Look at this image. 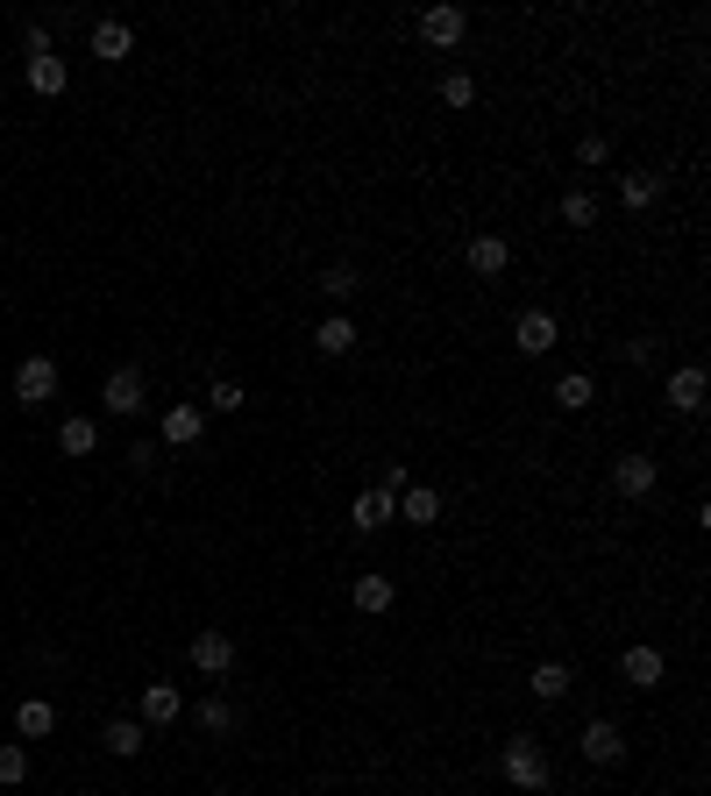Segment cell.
<instances>
[{"instance_id":"e0dca14e","label":"cell","mask_w":711,"mask_h":796,"mask_svg":"<svg viewBox=\"0 0 711 796\" xmlns=\"http://www.w3.org/2000/svg\"><path fill=\"white\" fill-rule=\"evenodd\" d=\"M14 732H22V740H51V732H57V704L51 697H29L22 711H14Z\"/></svg>"},{"instance_id":"83f0119b","label":"cell","mask_w":711,"mask_h":796,"mask_svg":"<svg viewBox=\"0 0 711 796\" xmlns=\"http://www.w3.org/2000/svg\"><path fill=\"white\" fill-rule=\"evenodd\" d=\"M207 405H214V413H242V405H249V392H242L235 378H214V392H207Z\"/></svg>"},{"instance_id":"1f68e13d","label":"cell","mask_w":711,"mask_h":796,"mask_svg":"<svg viewBox=\"0 0 711 796\" xmlns=\"http://www.w3.org/2000/svg\"><path fill=\"white\" fill-rule=\"evenodd\" d=\"M129 470H135V477L157 470V441H135V448H129Z\"/></svg>"},{"instance_id":"5b68a950","label":"cell","mask_w":711,"mask_h":796,"mask_svg":"<svg viewBox=\"0 0 711 796\" xmlns=\"http://www.w3.org/2000/svg\"><path fill=\"white\" fill-rule=\"evenodd\" d=\"M662 484V462L655 456H612V491L619 498H647Z\"/></svg>"},{"instance_id":"8fae6325","label":"cell","mask_w":711,"mask_h":796,"mask_svg":"<svg viewBox=\"0 0 711 796\" xmlns=\"http://www.w3.org/2000/svg\"><path fill=\"white\" fill-rule=\"evenodd\" d=\"M463 29H470V22H463V8H427V14H420V36H427L434 51H456Z\"/></svg>"},{"instance_id":"4316f807","label":"cell","mask_w":711,"mask_h":796,"mask_svg":"<svg viewBox=\"0 0 711 796\" xmlns=\"http://www.w3.org/2000/svg\"><path fill=\"white\" fill-rule=\"evenodd\" d=\"M22 775H29V747H22V740H8V747H0V789H14Z\"/></svg>"},{"instance_id":"7c38bea8","label":"cell","mask_w":711,"mask_h":796,"mask_svg":"<svg viewBox=\"0 0 711 796\" xmlns=\"http://www.w3.org/2000/svg\"><path fill=\"white\" fill-rule=\"evenodd\" d=\"M399 519H406V527H434V519H442V491L406 484V491H399Z\"/></svg>"},{"instance_id":"7402d4cb","label":"cell","mask_w":711,"mask_h":796,"mask_svg":"<svg viewBox=\"0 0 711 796\" xmlns=\"http://www.w3.org/2000/svg\"><path fill=\"white\" fill-rule=\"evenodd\" d=\"M619 669H626V683H633V690H655V683H662V669H669V662H662L655 648H626V662H619Z\"/></svg>"},{"instance_id":"ac0fdd59","label":"cell","mask_w":711,"mask_h":796,"mask_svg":"<svg viewBox=\"0 0 711 796\" xmlns=\"http://www.w3.org/2000/svg\"><path fill=\"white\" fill-rule=\"evenodd\" d=\"M569 683H577V675H569V662H541L534 675H526V690H534L541 704H563V697H569Z\"/></svg>"},{"instance_id":"9c48e42d","label":"cell","mask_w":711,"mask_h":796,"mask_svg":"<svg viewBox=\"0 0 711 796\" xmlns=\"http://www.w3.org/2000/svg\"><path fill=\"white\" fill-rule=\"evenodd\" d=\"M619 754H626V732H619L612 718H591V726H584V761H598V769H612Z\"/></svg>"},{"instance_id":"3957f363","label":"cell","mask_w":711,"mask_h":796,"mask_svg":"<svg viewBox=\"0 0 711 796\" xmlns=\"http://www.w3.org/2000/svg\"><path fill=\"white\" fill-rule=\"evenodd\" d=\"M186 718V697H178V683H143V704H135V726L143 732H164Z\"/></svg>"},{"instance_id":"f1b7e54d","label":"cell","mask_w":711,"mask_h":796,"mask_svg":"<svg viewBox=\"0 0 711 796\" xmlns=\"http://www.w3.org/2000/svg\"><path fill=\"white\" fill-rule=\"evenodd\" d=\"M442 100H448V108H470V100H477V79H470V71H442Z\"/></svg>"},{"instance_id":"2e32d148","label":"cell","mask_w":711,"mask_h":796,"mask_svg":"<svg viewBox=\"0 0 711 796\" xmlns=\"http://www.w3.org/2000/svg\"><path fill=\"white\" fill-rule=\"evenodd\" d=\"M200 427H207V405H171V413H164V441L171 448H192Z\"/></svg>"},{"instance_id":"603a6c76","label":"cell","mask_w":711,"mask_h":796,"mask_svg":"<svg viewBox=\"0 0 711 796\" xmlns=\"http://www.w3.org/2000/svg\"><path fill=\"white\" fill-rule=\"evenodd\" d=\"M143 740H149V732H143V726H135V718H114V726H108V732H100V747H108V754H114V761H129V754H143Z\"/></svg>"},{"instance_id":"277c9868","label":"cell","mask_w":711,"mask_h":796,"mask_svg":"<svg viewBox=\"0 0 711 796\" xmlns=\"http://www.w3.org/2000/svg\"><path fill=\"white\" fill-rule=\"evenodd\" d=\"M57 399V363L51 356H22L14 363V405H51Z\"/></svg>"},{"instance_id":"d6986e66","label":"cell","mask_w":711,"mask_h":796,"mask_svg":"<svg viewBox=\"0 0 711 796\" xmlns=\"http://www.w3.org/2000/svg\"><path fill=\"white\" fill-rule=\"evenodd\" d=\"M200 732H207V740H235V732H242V711H235L229 697H207L200 704Z\"/></svg>"},{"instance_id":"484cf974","label":"cell","mask_w":711,"mask_h":796,"mask_svg":"<svg viewBox=\"0 0 711 796\" xmlns=\"http://www.w3.org/2000/svg\"><path fill=\"white\" fill-rule=\"evenodd\" d=\"M591 399H598V384L584 378V370H569V378L555 384V405H563V413H584V405H591Z\"/></svg>"},{"instance_id":"f546056e","label":"cell","mask_w":711,"mask_h":796,"mask_svg":"<svg viewBox=\"0 0 711 796\" xmlns=\"http://www.w3.org/2000/svg\"><path fill=\"white\" fill-rule=\"evenodd\" d=\"M563 221H569V228H591V221H598V200H591V192H569V200H563Z\"/></svg>"},{"instance_id":"ba28073f","label":"cell","mask_w":711,"mask_h":796,"mask_svg":"<svg viewBox=\"0 0 711 796\" xmlns=\"http://www.w3.org/2000/svg\"><path fill=\"white\" fill-rule=\"evenodd\" d=\"M555 341H563V335H555V313L548 306H534V313L512 321V349H520V356H548Z\"/></svg>"},{"instance_id":"5bb4252c","label":"cell","mask_w":711,"mask_h":796,"mask_svg":"<svg viewBox=\"0 0 711 796\" xmlns=\"http://www.w3.org/2000/svg\"><path fill=\"white\" fill-rule=\"evenodd\" d=\"M669 405H676V413H698V405H704V370L698 363H676L669 370Z\"/></svg>"},{"instance_id":"d6a6232c","label":"cell","mask_w":711,"mask_h":796,"mask_svg":"<svg viewBox=\"0 0 711 796\" xmlns=\"http://www.w3.org/2000/svg\"><path fill=\"white\" fill-rule=\"evenodd\" d=\"M577 157H584V164H604V157H612V143H604V135H584Z\"/></svg>"},{"instance_id":"d4e9b609","label":"cell","mask_w":711,"mask_h":796,"mask_svg":"<svg viewBox=\"0 0 711 796\" xmlns=\"http://www.w3.org/2000/svg\"><path fill=\"white\" fill-rule=\"evenodd\" d=\"M57 448H65V456H93L100 427H93V419H65V427H57Z\"/></svg>"},{"instance_id":"44dd1931","label":"cell","mask_w":711,"mask_h":796,"mask_svg":"<svg viewBox=\"0 0 711 796\" xmlns=\"http://www.w3.org/2000/svg\"><path fill=\"white\" fill-rule=\"evenodd\" d=\"M356 612H391V597H399V583H391V576H377V569H370V576H356Z\"/></svg>"},{"instance_id":"4dcf8cb0","label":"cell","mask_w":711,"mask_h":796,"mask_svg":"<svg viewBox=\"0 0 711 796\" xmlns=\"http://www.w3.org/2000/svg\"><path fill=\"white\" fill-rule=\"evenodd\" d=\"M321 292H327V299H349V292H356V264H327Z\"/></svg>"},{"instance_id":"9a60e30c","label":"cell","mask_w":711,"mask_h":796,"mask_svg":"<svg viewBox=\"0 0 711 796\" xmlns=\"http://www.w3.org/2000/svg\"><path fill=\"white\" fill-rule=\"evenodd\" d=\"M129 51H135V29L129 22H93V57H100V65H121Z\"/></svg>"},{"instance_id":"cb8c5ba5","label":"cell","mask_w":711,"mask_h":796,"mask_svg":"<svg viewBox=\"0 0 711 796\" xmlns=\"http://www.w3.org/2000/svg\"><path fill=\"white\" fill-rule=\"evenodd\" d=\"M619 200L641 214V206H655V200H662V178H655V171H626V178H619Z\"/></svg>"},{"instance_id":"8992f818","label":"cell","mask_w":711,"mask_h":796,"mask_svg":"<svg viewBox=\"0 0 711 796\" xmlns=\"http://www.w3.org/2000/svg\"><path fill=\"white\" fill-rule=\"evenodd\" d=\"M192 669H200V675H214V683H221V675H229L235 669V640L229 634H221V626H207V634H192Z\"/></svg>"},{"instance_id":"7a4b0ae2","label":"cell","mask_w":711,"mask_h":796,"mask_svg":"<svg viewBox=\"0 0 711 796\" xmlns=\"http://www.w3.org/2000/svg\"><path fill=\"white\" fill-rule=\"evenodd\" d=\"M498 769H506L512 789H548V747L520 732V740H506V761H498Z\"/></svg>"},{"instance_id":"52a82bcc","label":"cell","mask_w":711,"mask_h":796,"mask_svg":"<svg viewBox=\"0 0 711 796\" xmlns=\"http://www.w3.org/2000/svg\"><path fill=\"white\" fill-rule=\"evenodd\" d=\"M100 399H108V413L135 419V413H143V405H149V384H143V370H135V363H121L114 378H108V392H100Z\"/></svg>"},{"instance_id":"ffe728a7","label":"cell","mask_w":711,"mask_h":796,"mask_svg":"<svg viewBox=\"0 0 711 796\" xmlns=\"http://www.w3.org/2000/svg\"><path fill=\"white\" fill-rule=\"evenodd\" d=\"M313 349H321V356H349L356 349V321H349V313H327L321 335H313Z\"/></svg>"},{"instance_id":"6da1fadb","label":"cell","mask_w":711,"mask_h":796,"mask_svg":"<svg viewBox=\"0 0 711 796\" xmlns=\"http://www.w3.org/2000/svg\"><path fill=\"white\" fill-rule=\"evenodd\" d=\"M29 93H43V100H57L71 86V71H65V57L51 51V36H43V29H29Z\"/></svg>"},{"instance_id":"30bf717a","label":"cell","mask_w":711,"mask_h":796,"mask_svg":"<svg viewBox=\"0 0 711 796\" xmlns=\"http://www.w3.org/2000/svg\"><path fill=\"white\" fill-rule=\"evenodd\" d=\"M385 519H399V498H391L385 484H377V491H363V498L349 505V527H356V534H377Z\"/></svg>"},{"instance_id":"4fadbf2b","label":"cell","mask_w":711,"mask_h":796,"mask_svg":"<svg viewBox=\"0 0 711 796\" xmlns=\"http://www.w3.org/2000/svg\"><path fill=\"white\" fill-rule=\"evenodd\" d=\"M463 257H470L477 278H498V270L512 264V249H506V235H470V249H463Z\"/></svg>"}]
</instances>
